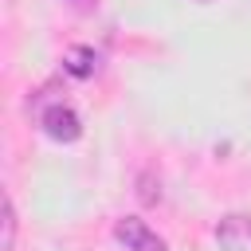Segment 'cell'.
Instances as JSON below:
<instances>
[{
  "mask_svg": "<svg viewBox=\"0 0 251 251\" xmlns=\"http://www.w3.org/2000/svg\"><path fill=\"white\" fill-rule=\"evenodd\" d=\"M114 235H118V243H126V251H165V239L157 231H149L145 220H137V216L118 220Z\"/></svg>",
  "mask_w": 251,
  "mask_h": 251,
  "instance_id": "6da1fadb",
  "label": "cell"
},
{
  "mask_svg": "<svg viewBox=\"0 0 251 251\" xmlns=\"http://www.w3.org/2000/svg\"><path fill=\"white\" fill-rule=\"evenodd\" d=\"M216 239H220L227 251L251 247V220H247V216H227V220L216 227Z\"/></svg>",
  "mask_w": 251,
  "mask_h": 251,
  "instance_id": "3957f363",
  "label": "cell"
},
{
  "mask_svg": "<svg viewBox=\"0 0 251 251\" xmlns=\"http://www.w3.org/2000/svg\"><path fill=\"white\" fill-rule=\"evenodd\" d=\"M43 129L55 141H78L82 122H78V114L71 106H51V110H43Z\"/></svg>",
  "mask_w": 251,
  "mask_h": 251,
  "instance_id": "7a4b0ae2",
  "label": "cell"
},
{
  "mask_svg": "<svg viewBox=\"0 0 251 251\" xmlns=\"http://www.w3.org/2000/svg\"><path fill=\"white\" fill-rule=\"evenodd\" d=\"M63 63H67V71H71V75H78V78L94 75V67H98V59H94V51H90V47H71Z\"/></svg>",
  "mask_w": 251,
  "mask_h": 251,
  "instance_id": "277c9868",
  "label": "cell"
},
{
  "mask_svg": "<svg viewBox=\"0 0 251 251\" xmlns=\"http://www.w3.org/2000/svg\"><path fill=\"white\" fill-rule=\"evenodd\" d=\"M12 239H16V208L4 196V239H0V251H12Z\"/></svg>",
  "mask_w": 251,
  "mask_h": 251,
  "instance_id": "5b68a950",
  "label": "cell"
}]
</instances>
